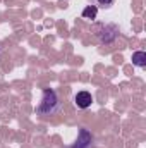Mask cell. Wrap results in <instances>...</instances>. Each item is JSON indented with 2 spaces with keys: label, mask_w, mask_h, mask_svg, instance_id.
I'll return each instance as SVG.
<instances>
[{
  "label": "cell",
  "mask_w": 146,
  "mask_h": 148,
  "mask_svg": "<svg viewBox=\"0 0 146 148\" xmlns=\"http://www.w3.org/2000/svg\"><path fill=\"white\" fill-rule=\"evenodd\" d=\"M59 110H60V102H59L57 93L53 90H45L41 103L38 105L36 112L41 117H48V115H55Z\"/></svg>",
  "instance_id": "cell-1"
},
{
  "label": "cell",
  "mask_w": 146,
  "mask_h": 148,
  "mask_svg": "<svg viewBox=\"0 0 146 148\" xmlns=\"http://www.w3.org/2000/svg\"><path fill=\"white\" fill-rule=\"evenodd\" d=\"M74 103L77 105V109H88V107H91V103H93L91 93H88V91H79V93H76Z\"/></svg>",
  "instance_id": "cell-2"
},
{
  "label": "cell",
  "mask_w": 146,
  "mask_h": 148,
  "mask_svg": "<svg viewBox=\"0 0 146 148\" xmlns=\"http://www.w3.org/2000/svg\"><path fill=\"white\" fill-rule=\"evenodd\" d=\"M132 64L138 66V67H145L146 66V53L143 52V50L132 53Z\"/></svg>",
  "instance_id": "cell-3"
},
{
  "label": "cell",
  "mask_w": 146,
  "mask_h": 148,
  "mask_svg": "<svg viewBox=\"0 0 146 148\" xmlns=\"http://www.w3.org/2000/svg\"><path fill=\"white\" fill-rule=\"evenodd\" d=\"M96 12H98V9H96L95 5H88V7H84V10H83V19H86V21H95V19H96Z\"/></svg>",
  "instance_id": "cell-4"
},
{
  "label": "cell",
  "mask_w": 146,
  "mask_h": 148,
  "mask_svg": "<svg viewBox=\"0 0 146 148\" xmlns=\"http://www.w3.org/2000/svg\"><path fill=\"white\" fill-rule=\"evenodd\" d=\"M96 5L95 7H102V9H108V7H112L113 5V2L115 0H93Z\"/></svg>",
  "instance_id": "cell-5"
}]
</instances>
